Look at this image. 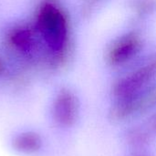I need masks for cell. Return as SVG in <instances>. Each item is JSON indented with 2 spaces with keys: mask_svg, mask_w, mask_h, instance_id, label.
<instances>
[{
  "mask_svg": "<svg viewBox=\"0 0 156 156\" xmlns=\"http://www.w3.org/2000/svg\"><path fill=\"white\" fill-rule=\"evenodd\" d=\"M144 48V39L138 30H129L109 46L106 52L107 64L115 69H126L133 65Z\"/></svg>",
  "mask_w": 156,
  "mask_h": 156,
  "instance_id": "3",
  "label": "cell"
},
{
  "mask_svg": "<svg viewBox=\"0 0 156 156\" xmlns=\"http://www.w3.org/2000/svg\"><path fill=\"white\" fill-rule=\"evenodd\" d=\"M79 116L80 103L77 96L70 90H62L54 104V121L62 128H71L78 122Z\"/></svg>",
  "mask_w": 156,
  "mask_h": 156,
  "instance_id": "4",
  "label": "cell"
},
{
  "mask_svg": "<svg viewBox=\"0 0 156 156\" xmlns=\"http://www.w3.org/2000/svg\"><path fill=\"white\" fill-rule=\"evenodd\" d=\"M156 112V83L129 99L113 101L108 119L115 124L126 123Z\"/></svg>",
  "mask_w": 156,
  "mask_h": 156,
  "instance_id": "2",
  "label": "cell"
},
{
  "mask_svg": "<svg viewBox=\"0 0 156 156\" xmlns=\"http://www.w3.org/2000/svg\"><path fill=\"white\" fill-rule=\"evenodd\" d=\"M129 156H151L150 154L144 153V151H135L134 153H133L132 154H130Z\"/></svg>",
  "mask_w": 156,
  "mask_h": 156,
  "instance_id": "9",
  "label": "cell"
},
{
  "mask_svg": "<svg viewBox=\"0 0 156 156\" xmlns=\"http://www.w3.org/2000/svg\"><path fill=\"white\" fill-rule=\"evenodd\" d=\"M148 125L151 128V130L154 132V133L156 135V112L151 115L150 120L148 122Z\"/></svg>",
  "mask_w": 156,
  "mask_h": 156,
  "instance_id": "8",
  "label": "cell"
},
{
  "mask_svg": "<svg viewBox=\"0 0 156 156\" xmlns=\"http://www.w3.org/2000/svg\"><path fill=\"white\" fill-rule=\"evenodd\" d=\"M16 148L22 152L31 153L36 152L41 145V141L35 133H25L16 137L15 141Z\"/></svg>",
  "mask_w": 156,
  "mask_h": 156,
  "instance_id": "6",
  "label": "cell"
},
{
  "mask_svg": "<svg viewBox=\"0 0 156 156\" xmlns=\"http://www.w3.org/2000/svg\"><path fill=\"white\" fill-rule=\"evenodd\" d=\"M156 83V52L126 69L112 85L113 101L129 99Z\"/></svg>",
  "mask_w": 156,
  "mask_h": 156,
  "instance_id": "1",
  "label": "cell"
},
{
  "mask_svg": "<svg viewBox=\"0 0 156 156\" xmlns=\"http://www.w3.org/2000/svg\"><path fill=\"white\" fill-rule=\"evenodd\" d=\"M132 8L137 16H147L156 11V0H133Z\"/></svg>",
  "mask_w": 156,
  "mask_h": 156,
  "instance_id": "7",
  "label": "cell"
},
{
  "mask_svg": "<svg viewBox=\"0 0 156 156\" xmlns=\"http://www.w3.org/2000/svg\"><path fill=\"white\" fill-rule=\"evenodd\" d=\"M154 132L149 125H133L125 130L124 143L135 151H144L154 141Z\"/></svg>",
  "mask_w": 156,
  "mask_h": 156,
  "instance_id": "5",
  "label": "cell"
}]
</instances>
